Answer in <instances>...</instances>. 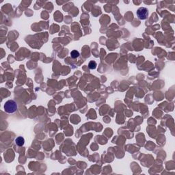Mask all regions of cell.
Segmentation results:
<instances>
[{
    "label": "cell",
    "instance_id": "1",
    "mask_svg": "<svg viewBox=\"0 0 175 175\" xmlns=\"http://www.w3.org/2000/svg\"><path fill=\"white\" fill-rule=\"evenodd\" d=\"M17 104L13 100H9L4 104V111L8 114H13L17 110Z\"/></svg>",
    "mask_w": 175,
    "mask_h": 175
},
{
    "label": "cell",
    "instance_id": "2",
    "mask_svg": "<svg viewBox=\"0 0 175 175\" xmlns=\"http://www.w3.org/2000/svg\"><path fill=\"white\" fill-rule=\"evenodd\" d=\"M136 14L138 17V18L141 20H144L148 17V10L145 7H141L137 10Z\"/></svg>",
    "mask_w": 175,
    "mask_h": 175
},
{
    "label": "cell",
    "instance_id": "3",
    "mask_svg": "<svg viewBox=\"0 0 175 175\" xmlns=\"http://www.w3.org/2000/svg\"><path fill=\"white\" fill-rule=\"evenodd\" d=\"M15 142H16V144H17L18 146H23L24 143H25V139H24V138H23V137L19 136V137H18L17 138H16V139H15Z\"/></svg>",
    "mask_w": 175,
    "mask_h": 175
},
{
    "label": "cell",
    "instance_id": "4",
    "mask_svg": "<svg viewBox=\"0 0 175 175\" xmlns=\"http://www.w3.org/2000/svg\"><path fill=\"white\" fill-rule=\"evenodd\" d=\"M71 57H72V58H77L79 57V53L77 51H76V50H73V51H72L71 52Z\"/></svg>",
    "mask_w": 175,
    "mask_h": 175
},
{
    "label": "cell",
    "instance_id": "5",
    "mask_svg": "<svg viewBox=\"0 0 175 175\" xmlns=\"http://www.w3.org/2000/svg\"><path fill=\"white\" fill-rule=\"evenodd\" d=\"M97 66V64L94 61H90L88 64V67L90 68V69H95Z\"/></svg>",
    "mask_w": 175,
    "mask_h": 175
}]
</instances>
